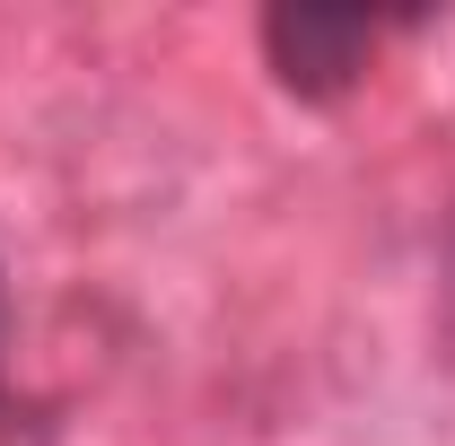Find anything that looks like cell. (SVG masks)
Segmentation results:
<instances>
[{"mask_svg":"<svg viewBox=\"0 0 455 446\" xmlns=\"http://www.w3.org/2000/svg\"><path fill=\"white\" fill-rule=\"evenodd\" d=\"M377 18H359V9H272L263 18V61H272V79H281L289 97H350L359 79H368V61H377Z\"/></svg>","mask_w":455,"mask_h":446,"instance_id":"1","label":"cell"}]
</instances>
